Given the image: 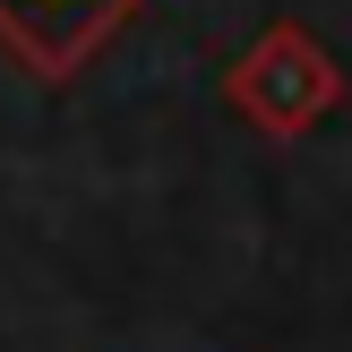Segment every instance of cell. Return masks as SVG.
I'll return each instance as SVG.
<instances>
[{
	"label": "cell",
	"instance_id": "6da1fadb",
	"mask_svg": "<svg viewBox=\"0 0 352 352\" xmlns=\"http://www.w3.org/2000/svg\"><path fill=\"white\" fill-rule=\"evenodd\" d=\"M223 103H232L258 138H309L344 103V60L301 17H275V26H258L250 52L223 69Z\"/></svg>",
	"mask_w": 352,
	"mask_h": 352
},
{
	"label": "cell",
	"instance_id": "7a4b0ae2",
	"mask_svg": "<svg viewBox=\"0 0 352 352\" xmlns=\"http://www.w3.org/2000/svg\"><path fill=\"white\" fill-rule=\"evenodd\" d=\"M138 17V0H0V43L34 78H69L86 52H103Z\"/></svg>",
	"mask_w": 352,
	"mask_h": 352
}]
</instances>
